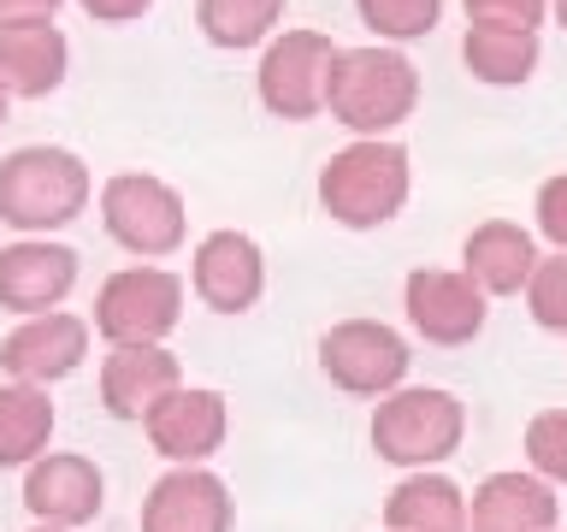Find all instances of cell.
<instances>
[{
    "label": "cell",
    "instance_id": "cell-31",
    "mask_svg": "<svg viewBox=\"0 0 567 532\" xmlns=\"http://www.w3.org/2000/svg\"><path fill=\"white\" fill-rule=\"evenodd\" d=\"M549 12H556V24L567 30V0H549Z\"/></svg>",
    "mask_w": 567,
    "mask_h": 532
},
{
    "label": "cell",
    "instance_id": "cell-24",
    "mask_svg": "<svg viewBox=\"0 0 567 532\" xmlns=\"http://www.w3.org/2000/svg\"><path fill=\"white\" fill-rule=\"evenodd\" d=\"M361 24L384 42H420V35L437 30L443 18V0H354Z\"/></svg>",
    "mask_w": 567,
    "mask_h": 532
},
{
    "label": "cell",
    "instance_id": "cell-4",
    "mask_svg": "<svg viewBox=\"0 0 567 532\" xmlns=\"http://www.w3.org/2000/svg\"><path fill=\"white\" fill-rule=\"evenodd\" d=\"M89 207V166L71 149H12L0 160V219L12 231H53Z\"/></svg>",
    "mask_w": 567,
    "mask_h": 532
},
{
    "label": "cell",
    "instance_id": "cell-14",
    "mask_svg": "<svg viewBox=\"0 0 567 532\" xmlns=\"http://www.w3.org/2000/svg\"><path fill=\"white\" fill-rule=\"evenodd\" d=\"M142 426H148V443L166 461L195 468V461H207L225 443V397L219 390H202V385H177Z\"/></svg>",
    "mask_w": 567,
    "mask_h": 532
},
{
    "label": "cell",
    "instance_id": "cell-9",
    "mask_svg": "<svg viewBox=\"0 0 567 532\" xmlns=\"http://www.w3.org/2000/svg\"><path fill=\"white\" fill-rule=\"evenodd\" d=\"M402 308L425 344L437 349H461L485 331V290L467 273H443V266H420L402 284Z\"/></svg>",
    "mask_w": 567,
    "mask_h": 532
},
{
    "label": "cell",
    "instance_id": "cell-11",
    "mask_svg": "<svg viewBox=\"0 0 567 532\" xmlns=\"http://www.w3.org/2000/svg\"><path fill=\"white\" fill-rule=\"evenodd\" d=\"M189 278H195V296H202L213 314H243V308H255L260 290H266L260 243L243 237V231H213V237H202V248H195Z\"/></svg>",
    "mask_w": 567,
    "mask_h": 532
},
{
    "label": "cell",
    "instance_id": "cell-28",
    "mask_svg": "<svg viewBox=\"0 0 567 532\" xmlns=\"http://www.w3.org/2000/svg\"><path fill=\"white\" fill-rule=\"evenodd\" d=\"M532 213H538V231L549 243H556V255H567V172L544 177L538 184V202H532Z\"/></svg>",
    "mask_w": 567,
    "mask_h": 532
},
{
    "label": "cell",
    "instance_id": "cell-3",
    "mask_svg": "<svg viewBox=\"0 0 567 532\" xmlns=\"http://www.w3.org/2000/svg\"><path fill=\"white\" fill-rule=\"evenodd\" d=\"M461 432H467V408H461L455 390L437 385H408L390 390L372 415V450L390 468H414L432 473L437 461H450L461 450Z\"/></svg>",
    "mask_w": 567,
    "mask_h": 532
},
{
    "label": "cell",
    "instance_id": "cell-17",
    "mask_svg": "<svg viewBox=\"0 0 567 532\" xmlns=\"http://www.w3.org/2000/svg\"><path fill=\"white\" fill-rule=\"evenodd\" d=\"M177 390V355L159 344H124L101 361V408L113 420H148Z\"/></svg>",
    "mask_w": 567,
    "mask_h": 532
},
{
    "label": "cell",
    "instance_id": "cell-18",
    "mask_svg": "<svg viewBox=\"0 0 567 532\" xmlns=\"http://www.w3.org/2000/svg\"><path fill=\"white\" fill-rule=\"evenodd\" d=\"M538 243H532L526 225L514 219H485L467 231V243H461V273H467L485 296H520L532 273H538Z\"/></svg>",
    "mask_w": 567,
    "mask_h": 532
},
{
    "label": "cell",
    "instance_id": "cell-16",
    "mask_svg": "<svg viewBox=\"0 0 567 532\" xmlns=\"http://www.w3.org/2000/svg\"><path fill=\"white\" fill-rule=\"evenodd\" d=\"M24 509L42 526H83L101 514V468L89 456H42L24 473Z\"/></svg>",
    "mask_w": 567,
    "mask_h": 532
},
{
    "label": "cell",
    "instance_id": "cell-20",
    "mask_svg": "<svg viewBox=\"0 0 567 532\" xmlns=\"http://www.w3.org/2000/svg\"><path fill=\"white\" fill-rule=\"evenodd\" d=\"M384 532H467V491L443 473H408L384 497Z\"/></svg>",
    "mask_w": 567,
    "mask_h": 532
},
{
    "label": "cell",
    "instance_id": "cell-19",
    "mask_svg": "<svg viewBox=\"0 0 567 532\" xmlns=\"http://www.w3.org/2000/svg\"><path fill=\"white\" fill-rule=\"evenodd\" d=\"M65 35L53 24H7L0 30V89L24 101H42L65 83Z\"/></svg>",
    "mask_w": 567,
    "mask_h": 532
},
{
    "label": "cell",
    "instance_id": "cell-5",
    "mask_svg": "<svg viewBox=\"0 0 567 532\" xmlns=\"http://www.w3.org/2000/svg\"><path fill=\"white\" fill-rule=\"evenodd\" d=\"M177 314H184V278L159 273V266H124L101 284L95 296V331L113 349L124 344H159Z\"/></svg>",
    "mask_w": 567,
    "mask_h": 532
},
{
    "label": "cell",
    "instance_id": "cell-30",
    "mask_svg": "<svg viewBox=\"0 0 567 532\" xmlns=\"http://www.w3.org/2000/svg\"><path fill=\"white\" fill-rule=\"evenodd\" d=\"M60 12V0H0V30L7 24H48Z\"/></svg>",
    "mask_w": 567,
    "mask_h": 532
},
{
    "label": "cell",
    "instance_id": "cell-25",
    "mask_svg": "<svg viewBox=\"0 0 567 532\" xmlns=\"http://www.w3.org/2000/svg\"><path fill=\"white\" fill-rule=\"evenodd\" d=\"M526 461L544 485H567V408H544L526 420Z\"/></svg>",
    "mask_w": 567,
    "mask_h": 532
},
{
    "label": "cell",
    "instance_id": "cell-29",
    "mask_svg": "<svg viewBox=\"0 0 567 532\" xmlns=\"http://www.w3.org/2000/svg\"><path fill=\"white\" fill-rule=\"evenodd\" d=\"M78 7L95 18V24H131V18H142L154 0H78Z\"/></svg>",
    "mask_w": 567,
    "mask_h": 532
},
{
    "label": "cell",
    "instance_id": "cell-23",
    "mask_svg": "<svg viewBox=\"0 0 567 532\" xmlns=\"http://www.w3.org/2000/svg\"><path fill=\"white\" fill-rule=\"evenodd\" d=\"M278 12H284V0H202L195 24H202L213 48H255L278 24Z\"/></svg>",
    "mask_w": 567,
    "mask_h": 532
},
{
    "label": "cell",
    "instance_id": "cell-15",
    "mask_svg": "<svg viewBox=\"0 0 567 532\" xmlns=\"http://www.w3.org/2000/svg\"><path fill=\"white\" fill-rule=\"evenodd\" d=\"M561 497L538 473H491L467 497V532H556Z\"/></svg>",
    "mask_w": 567,
    "mask_h": 532
},
{
    "label": "cell",
    "instance_id": "cell-13",
    "mask_svg": "<svg viewBox=\"0 0 567 532\" xmlns=\"http://www.w3.org/2000/svg\"><path fill=\"white\" fill-rule=\"evenodd\" d=\"M78 284V248L65 243H12L0 248V308L12 314H53Z\"/></svg>",
    "mask_w": 567,
    "mask_h": 532
},
{
    "label": "cell",
    "instance_id": "cell-8",
    "mask_svg": "<svg viewBox=\"0 0 567 532\" xmlns=\"http://www.w3.org/2000/svg\"><path fill=\"white\" fill-rule=\"evenodd\" d=\"M331 60H337V42L319 30H284L266 60L255 71L260 83V106L278 119H313L326 113V83H331Z\"/></svg>",
    "mask_w": 567,
    "mask_h": 532
},
{
    "label": "cell",
    "instance_id": "cell-6",
    "mask_svg": "<svg viewBox=\"0 0 567 532\" xmlns=\"http://www.w3.org/2000/svg\"><path fill=\"white\" fill-rule=\"evenodd\" d=\"M101 225L131 255H172L184 243V195L148 172H118L101 184Z\"/></svg>",
    "mask_w": 567,
    "mask_h": 532
},
{
    "label": "cell",
    "instance_id": "cell-32",
    "mask_svg": "<svg viewBox=\"0 0 567 532\" xmlns=\"http://www.w3.org/2000/svg\"><path fill=\"white\" fill-rule=\"evenodd\" d=\"M0 124H7V89H0Z\"/></svg>",
    "mask_w": 567,
    "mask_h": 532
},
{
    "label": "cell",
    "instance_id": "cell-26",
    "mask_svg": "<svg viewBox=\"0 0 567 532\" xmlns=\"http://www.w3.org/2000/svg\"><path fill=\"white\" fill-rule=\"evenodd\" d=\"M526 308L544 331H567V255L538 260V273L526 284Z\"/></svg>",
    "mask_w": 567,
    "mask_h": 532
},
{
    "label": "cell",
    "instance_id": "cell-22",
    "mask_svg": "<svg viewBox=\"0 0 567 532\" xmlns=\"http://www.w3.org/2000/svg\"><path fill=\"white\" fill-rule=\"evenodd\" d=\"M53 438V402L35 385H0V468L42 461Z\"/></svg>",
    "mask_w": 567,
    "mask_h": 532
},
{
    "label": "cell",
    "instance_id": "cell-7",
    "mask_svg": "<svg viewBox=\"0 0 567 532\" xmlns=\"http://www.w3.org/2000/svg\"><path fill=\"white\" fill-rule=\"evenodd\" d=\"M408 361L414 355H408L402 331H390L384 319H337L319 337V367L349 397H390V390H402Z\"/></svg>",
    "mask_w": 567,
    "mask_h": 532
},
{
    "label": "cell",
    "instance_id": "cell-33",
    "mask_svg": "<svg viewBox=\"0 0 567 532\" xmlns=\"http://www.w3.org/2000/svg\"><path fill=\"white\" fill-rule=\"evenodd\" d=\"M35 532H60V526H35Z\"/></svg>",
    "mask_w": 567,
    "mask_h": 532
},
{
    "label": "cell",
    "instance_id": "cell-21",
    "mask_svg": "<svg viewBox=\"0 0 567 532\" xmlns=\"http://www.w3.org/2000/svg\"><path fill=\"white\" fill-rule=\"evenodd\" d=\"M461 60H467V71H473L478 83L514 89V83H526L532 71H538V35L467 24V35H461Z\"/></svg>",
    "mask_w": 567,
    "mask_h": 532
},
{
    "label": "cell",
    "instance_id": "cell-1",
    "mask_svg": "<svg viewBox=\"0 0 567 532\" xmlns=\"http://www.w3.org/2000/svg\"><path fill=\"white\" fill-rule=\"evenodd\" d=\"M420 106V71L396 48H337L326 113L354 136H384Z\"/></svg>",
    "mask_w": 567,
    "mask_h": 532
},
{
    "label": "cell",
    "instance_id": "cell-27",
    "mask_svg": "<svg viewBox=\"0 0 567 532\" xmlns=\"http://www.w3.org/2000/svg\"><path fill=\"white\" fill-rule=\"evenodd\" d=\"M461 7H467L473 24H491V30H526V35H538L549 0H461Z\"/></svg>",
    "mask_w": 567,
    "mask_h": 532
},
{
    "label": "cell",
    "instance_id": "cell-12",
    "mask_svg": "<svg viewBox=\"0 0 567 532\" xmlns=\"http://www.w3.org/2000/svg\"><path fill=\"white\" fill-rule=\"evenodd\" d=\"M142 532H230V491L207 468H172L142 497Z\"/></svg>",
    "mask_w": 567,
    "mask_h": 532
},
{
    "label": "cell",
    "instance_id": "cell-10",
    "mask_svg": "<svg viewBox=\"0 0 567 532\" xmlns=\"http://www.w3.org/2000/svg\"><path fill=\"white\" fill-rule=\"evenodd\" d=\"M83 355H89V326L78 314H35L24 319L7 344H0V367L12 372L18 385H53V379H65V372H78L83 367Z\"/></svg>",
    "mask_w": 567,
    "mask_h": 532
},
{
    "label": "cell",
    "instance_id": "cell-2",
    "mask_svg": "<svg viewBox=\"0 0 567 532\" xmlns=\"http://www.w3.org/2000/svg\"><path fill=\"white\" fill-rule=\"evenodd\" d=\"M319 202L349 231H372V225L396 219L408 202V149L402 142H384V136L349 142L319 172Z\"/></svg>",
    "mask_w": 567,
    "mask_h": 532
}]
</instances>
